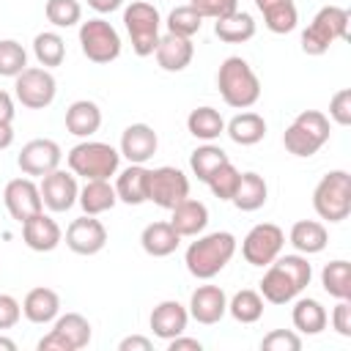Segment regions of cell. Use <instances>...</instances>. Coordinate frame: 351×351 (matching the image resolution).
I'll return each mask as SVG.
<instances>
[{
	"mask_svg": "<svg viewBox=\"0 0 351 351\" xmlns=\"http://www.w3.org/2000/svg\"><path fill=\"white\" fill-rule=\"evenodd\" d=\"M159 148V137L154 126L148 123H129L121 134V156L129 159V165H145Z\"/></svg>",
	"mask_w": 351,
	"mask_h": 351,
	"instance_id": "20",
	"label": "cell"
},
{
	"mask_svg": "<svg viewBox=\"0 0 351 351\" xmlns=\"http://www.w3.org/2000/svg\"><path fill=\"white\" fill-rule=\"evenodd\" d=\"M266 197H269V184H266V178L250 170V173H241L239 186H236V195L230 197V203H233L239 211H258L261 206H266Z\"/></svg>",
	"mask_w": 351,
	"mask_h": 351,
	"instance_id": "32",
	"label": "cell"
},
{
	"mask_svg": "<svg viewBox=\"0 0 351 351\" xmlns=\"http://www.w3.org/2000/svg\"><path fill=\"white\" fill-rule=\"evenodd\" d=\"M151 348H154V343L143 335H129L118 343V351H151Z\"/></svg>",
	"mask_w": 351,
	"mask_h": 351,
	"instance_id": "49",
	"label": "cell"
},
{
	"mask_svg": "<svg viewBox=\"0 0 351 351\" xmlns=\"http://www.w3.org/2000/svg\"><path fill=\"white\" fill-rule=\"evenodd\" d=\"M203 19L208 16V19H222V16H228V14H233V11H239V0H192L189 3Z\"/></svg>",
	"mask_w": 351,
	"mask_h": 351,
	"instance_id": "45",
	"label": "cell"
},
{
	"mask_svg": "<svg viewBox=\"0 0 351 351\" xmlns=\"http://www.w3.org/2000/svg\"><path fill=\"white\" fill-rule=\"evenodd\" d=\"M11 143H14V129H11V123H0V151L8 148Z\"/></svg>",
	"mask_w": 351,
	"mask_h": 351,
	"instance_id": "53",
	"label": "cell"
},
{
	"mask_svg": "<svg viewBox=\"0 0 351 351\" xmlns=\"http://www.w3.org/2000/svg\"><path fill=\"white\" fill-rule=\"evenodd\" d=\"M228 313L239 324H255L263 315V296L252 288H241L228 299Z\"/></svg>",
	"mask_w": 351,
	"mask_h": 351,
	"instance_id": "37",
	"label": "cell"
},
{
	"mask_svg": "<svg viewBox=\"0 0 351 351\" xmlns=\"http://www.w3.org/2000/svg\"><path fill=\"white\" fill-rule=\"evenodd\" d=\"M148 324H151L154 337H159V340L167 343V340H173V337H178V335L186 332L189 310H186L181 302H176V299H165V302H159V304L151 310Z\"/></svg>",
	"mask_w": 351,
	"mask_h": 351,
	"instance_id": "19",
	"label": "cell"
},
{
	"mask_svg": "<svg viewBox=\"0 0 351 351\" xmlns=\"http://www.w3.org/2000/svg\"><path fill=\"white\" fill-rule=\"evenodd\" d=\"M0 351H16V343H14V340H8V337H3V335H0Z\"/></svg>",
	"mask_w": 351,
	"mask_h": 351,
	"instance_id": "54",
	"label": "cell"
},
{
	"mask_svg": "<svg viewBox=\"0 0 351 351\" xmlns=\"http://www.w3.org/2000/svg\"><path fill=\"white\" fill-rule=\"evenodd\" d=\"M184 197H189V178L184 176V170L170 167V165L148 170V200L151 203L170 211Z\"/></svg>",
	"mask_w": 351,
	"mask_h": 351,
	"instance_id": "13",
	"label": "cell"
},
{
	"mask_svg": "<svg viewBox=\"0 0 351 351\" xmlns=\"http://www.w3.org/2000/svg\"><path fill=\"white\" fill-rule=\"evenodd\" d=\"M313 280V266L307 261V255L302 252H291V255H277L269 266L266 274L261 277V296L269 304H288L293 302Z\"/></svg>",
	"mask_w": 351,
	"mask_h": 351,
	"instance_id": "1",
	"label": "cell"
},
{
	"mask_svg": "<svg viewBox=\"0 0 351 351\" xmlns=\"http://www.w3.org/2000/svg\"><path fill=\"white\" fill-rule=\"evenodd\" d=\"M22 315L30 321V324H52L58 315H60V296L58 291L47 288V285H38V288H30L22 299Z\"/></svg>",
	"mask_w": 351,
	"mask_h": 351,
	"instance_id": "23",
	"label": "cell"
},
{
	"mask_svg": "<svg viewBox=\"0 0 351 351\" xmlns=\"http://www.w3.org/2000/svg\"><path fill=\"white\" fill-rule=\"evenodd\" d=\"M200 348H203V343H200L197 337H184V335H178V337L167 340V351H200Z\"/></svg>",
	"mask_w": 351,
	"mask_h": 351,
	"instance_id": "50",
	"label": "cell"
},
{
	"mask_svg": "<svg viewBox=\"0 0 351 351\" xmlns=\"http://www.w3.org/2000/svg\"><path fill=\"white\" fill-rule=\"evenodd\" d=\"M77 203L82 206L85 214L99 217V214L110 211V208L118 203V195H115V186L110 184V178H90V181H85V186L80 189Z\"/></svg>",
	"mask_w": 351,
	"mask_h": 351,
	"instance_id": "29",
	"label": "cell"
},
{
	"mask_svg": "<svg viewBox=\"0 0 351 351\" xmlns=\"http://www.w3.org/2000/svg\"><path fill=\"white\" fill-rule=\"evenodd\" d=\"M291 321H293V329L302 332V335H321L329 324V315H326V307L318 299L304 296V299L293 302Z\"/></svg>",
	"mask_w": 351,
	"mask_h": 351,
	"instance_id": "31",
	"label": "cell"
},
{
	"mask_svg": "<svg viewBox=\"0 0 351 351\" xmlns=\"http://www.w3.org/2000/svg\"><path fill=\"white\" fill-rule=\"evenodd\" d=\"M66 165L74 176H82L85 181L90 178H110L118 173L121 165V151L112 148L110 143L99 140H82L66 154Z\"/></svg>",
	"mask_w": 351,
	"mask_h": 351,
	"instance_id": "5",
	"label": "cell"
},
{
	"mask_svg": "<svg viewBox=\"0 0 351 351\" xmlns=\"http://www.w3.org/2000/svg\"><path fill=\"white\" fill-rule=\"evenodd\" d=\"M189 318H195L203 326L219 324L228 313V296L219 285H197L189 296Z\"/></svg>",
	"mask_w": 351,
	"mask_h": 351,
	"instance_id": "18",
	"label": "cell"
},
{
	"mask_svg": "<svg viewBox=\"0 0 351 351\" xmlns=\"http://www.w3.org/2000/svg\"><path fill=\"white\" fill-rule=\"evenodd\" d=\"M88 5L99 14H110V11H118L123 5V0H88Z\"/></svg>",
	"mask_w": 351,
	"mask_h": 351,
	"instance_id": "52",
	"label": "cell"
},
{
	"mask_svg": "<svg viewBox=\"0 0 351 351\" xmlns=\"http://www.w3.org/2000/svg\"><path fill=\"white\" fill-rule=\"evenodd\" d=\"M258 5V11L263 14V25L277 33V36H285L296 27L299 22V14H296V3L293 0H252Z\"/></svg>",
	"mask_w": 351,
	"mask_h": 351,
	"instance_id": "30",
	"label": "cell"
},
{
	"mask_svg": "<svg viewBox=\"0 0 351 351\" xmlns=\"http://www.w3.org/2000/svg\"><path fill=\"white\" fill-rule=\"evenodd\" d=\"M288 241L302 255H318V252L326 250L329 233H326L324 222H318V219H299V222H293V228L288 233Z\"/></svg>",
	"mask_w": 351,
	"mask_h": 351,
	"instance_id": "26",
	"label": "cell"
},
{
	"mask_svg": "<svg viewBox=\"0 0 351 351\" xmlns=\"http://www.w3.org/2000/svg\"><path fill=\"white\" fill-rule=\"evenodd\" d=\"M186 129L195 140H203V143H214L219 134H225V118L219 110L203 104V107H195L189 115H186Z\"/></svg>",
	"mask_w": 351,
	"mask_h": 351,
	"instance_id": "33",
	"label": "cell"
},
{
	"mask_svg": "<svg viewBox=\"0 0 351 351\" xmlns=\"http://www.w3.org/2000/svg\"><path fill=\"white\" fill-rule=\"evenodd\" d=\"M154 55H156V63L162 71H184L195 58V47H192V38L165 33V36H159Z\"/></svg>",
	"mask_w": 351,
	"mask_h": 351,
	"instance_id": "22",
	"label": "cell"
},
{
	"mask_svg": "<svg viewBox=\"0 0 351 351\" xmlns=\"http://www.w3.org/2000/svg\"><path fill=\"white\" fill-rule=\"evenodd\" d=\"M27 69V49L16 38H0V77H16Z\"/></svg>",
	"mask_w": 351,
	"mask_h": 351,
	"instance_id": "40",
	"label": "cell"
},
{
	"mask_svg": "<svg viewBox=\"0 0 351 351\" xmlns=\"http://www.w3.org/2000/svg\"><path fill=\"white\" fill-rule=\"evenodd\" d=\"M14 93L16 101L27 110H44L55 101L58 93V82L52 77L49 69L44 66H27L22 74L14 77Z\"/></svg>",
	"mask_w": 351,
	"mask_h": 351,
	"instance_id": "10",
	"label": "cell"
},
{
	"mask_svg": "<svg viewBox=\"0 0 351 351\" xmlns=\"http://www.w3.org/2000/svg\"><path fill=\"white\" fill-rule=\"evenodd\" d=\"M22 239L33 252H52L63 241V230L49 214L38 211L22 222Z\"/></svg>",
	"mask_w": 351,
	"mask_h": 351,
	"instance_id": "21",
	"label": "cell"
},
{
	"mask_svg": "<svg viewBox=\"0 0 351 351\" xmlns=\"http://www.w3.org/2000/svg\"><path fill=\"white\" fill-rule=\"evenodd\" d=\"M38 189H41V203L49 208V211H55V214H63V211H69L74 203H77V195H80V186H77V176L69 170H52V173H47V176H41V184H38Z\"/></svg>",
	"mask_w": 351,
	"mask_h": 351,
	"instance_id": "16",
	"label": "cell"
},
{
	"mask_svg": "<svg viewBox=\"0 0 351 351\" xmlns=\"http://www.w3.org/2000/svg\"><path fill=\"white\" fill-rule=\"evenodd\" d=\"M313 208L326 222H343L351 214V176L348 170H329L313 189Z\"/></svg>",
	"mask_w": 351,
	"mask_h": 351,
	"instance_id": "7",
	"label": "cell"
},
{
	"mask_svg": "<svg viewBox=\"0 0 351 351\" xmlns=\"http://www.w3.org/2000/svg\"><path fill=\"white\" fill-rule=\"evenodd\" d=\"M225 134L236 143V145H255L266 137V121L258 112H239L225 123Z\"/></svg>",
	"mask_w": 351,
	"mask_h": 351,
	"instance_id": "34",
	"label": "cell"
},
{
	"mask_svg": "<svg viewBox=\"0 0 351 351\" xmlns=\"http://www.w3.org/2000/svg\"><path fill=\"white\" fill-rule=\"evenodd\" d=\"M239 178H241V173H239L236 165L228 159L225 165H219V167L211 173V178H208L206 184H208V189H211L214 197H219V200H230V197L236 195Z\"/></svg>",
	"mask_w": 351,
	"mask_h": 351,
	"instance_id": "43",
	"label": "cell"
},
{
	"mask_svg": "<svg viewBox=\"0 0 351 351\" xmlns=\"http://www.w3.org/2000/svg\"><path fill=\"white\" fill-rule=\"evenodd\" d=\"M332 329L340 337H351V299H337L332 307Z\"/></svg>",
	"mask_w": 351,
	"mask_h": 351,
	"instance_id": "47",
	"label": "cell"
},
{
	"mask_svg": "<svg viewBox=\"0 0 351 351\" xmlns=\"http://www.w3.org/2000/svg\"><path fill=\"white\" fill-rule=\"evenodd\" d=\"M167 33H176V36H184V38H192L195 33H200L203 27V16L192 8V5H176L170 14H167Z\"/></svg>",
	"mask_w": 351,
	"mask_h": 351,
	"instance_id": "41",
	"label": "cell"
},
{
	"mask_svg": "<svg viewBox=\"0 0 351 351\" xmlns=\"http://www.w3.org/2000/svg\"><path fill=\"white\" fill-rule=\"evenodd\" d=\"M329 134V118L321 110H302L282 132V145L288 154L307 159L326 145Z\"/></svg>",
	"mask_w": 351,
	"mask_h": 351,
	"instance_id": "4",
	"label": "cell"
},
{
	"mask_svg": "<svg viewBox=\"0 0 351 351\" xmlns=\"http://www.w3.org/2000/svg\"><path fill=\"white\" fill-rule=\"evenodd\" d=\"M214 36L225 44H244L255 36V19L247 11H233L222 19H214Z\"/></svg>",
	"mask_w": 351,
	"mask_h": 351,
	"instance_id": "35",
	"label": "cell"
},
{
	"mask_svg": "<svg viewBox=\"0 0 351 351\" xmlns=\"http://www.w3.org/2000/svg\"><path fill=\"white\" fill-rule=\"evenodd\" d=\"M104 244H107V228L93 214H82L71 219V225L66 228V247L77 255H96L104 250Z\"/></svg>",
	"mask_w": 351,
	"mask_h": 351,
	"instance_id": "17",
	"label": "cell"
},
{
	"mask_svg": "<svg viewBox=\"0 0 351 351\" xmlns=\"http://www.w3.org/2000/svg\"><path fill=\"white\" fill-rule=\"evenodd\" d=\"M123 27L132 38V49L137 58L154 55V49L159 44V27H162V16H159L156 5H151L145 0H132L123 8Z\"/></svg>",
	"mask_w": 351,
	"mask_h": 351,
	"instance_id": "8",
	"label": "cell"
},
{
	"mask_svg": "<svg viewBox=\"0 0 351 351\" xmlns=\"http://www.w3.org/2000/svg\"><path fill=\"white\" fill-rule=\"evenodd\" d=\"M115 195L126 206H140L148 200V167L145 165H129L118 173Z\"/></svg>",
	"mask_w": 351,
	"mask_h": 351,
	"instance_id": "28",
	"label": "cell"
},
{
	"mask_svg": "<svg viewBox=\"0 0 351 351\" xmlns=\"http://www.w3.org/2000/svg\"><path fill=\"white\" fill-rule=\"evenodd\" d=\"M44 16L55 27H74L82 19V5L80 0H47Z\"/></svg>",
	"mask_w": 351,
	"mask_h": 351,
	"instance_id": "42",
	"label": "cell"
},
{
	"mask_svg": "<svg viewBox=\"0 0 351 351\" xmlns=\"http://www.w3.org/2000/svg\"><path fill=\"white\" fill-rule=\"evenodd\" d=\"M195 239L197 241H192L186 247V255H184L186 271L197 280H211L236 255V236L228 230H214V233L195 236Z\"/></svg>",
	"mask_w": 351,
	"mask_h": 351,
	"instance_id": "2",
	"label": "cell"
},
{
	"mask_svg": "<svg viewBox=\"0 0 351 351\" xmlns=\"http://www.w3.org/2000/svg\"><path fill=\"white\" fill-rule=\"evenodd\" d=\"M33 55H36L38 66H44V69L60 66V63L66 60V41H63V36L55 33V30L38 33V36L33 38Z\"/></svg>",
	"mask_w": 351,
	"mask_h": 351,
	"instance_id": "38",
	"label": "cell"
},
{
	"mask_svg": "<svg viewBox=\"0 0 351 351\" xmlns=\"http://www.w3.org/2000/svg\"><path fill=\"white\" fill-rule=\"evenodd\" d=\"M60 159H63V151L55 140H47V137H36L30 143L22 145L19 156H16V165L25 176L30 178H41L52 170L60 167Z\"/></svg>",
	"mask_w": 351,
	"mask_h": 351,
	"instance_id": "14",
	"label": "cell"
},
{
	"mask_svg": "<svg viewBox=\"0 0 351 351\" xmlns=\"http://www.w3.org/2000/svg\"><path fill=\"white\" fill-rule=\"evenodd\" d=\"M285 247V233L280 225L274 222H261V225H252L250 233L244 236L241 241V255L250 266H269Z\"/></svg>",
	"mask_w": 351,
	"mask_h": 351,
	"instance_id": "12",
	"label": "cell"
},
{
	"mask_svg": "<svg viewBox=\"0 0 351 351\" xmlns=\"http://www.w3.org/2000/svg\"><path fill=\"white\" fill-rule=\"evenodd\" d=\"M101 126V110L96 101L90 99H77L66 107V132L74 137L88 140L90 134H96Z\"/></svg>",
	"mask_w": 351,
	"mask_h": 351,
	"instance_id": "25",
	"label": "cell"
},
{
	"mask_svg": "<svg viewBox=\"0 0 351 351\" xmlns=\"http://www.w3.org/2000/svg\"><path fill=\"white\" fill-rule=\"evenodd\" d=\"M90 321L80 313H66L55 318L49 335L38 340V351H80L90 343Z\"/></svg>",
	"mask_w": 351,
	"mask_h": 351,
	"instance_id": "11",
	"label": "cell"
},
{
	"mask_svg": "<svg viewBox=\"0 0 351 351\" xmlns=\"http://www.w3.org/2000/svg\"><path fill=\"white\" fill-rule=\"evenodd\" d=\"M80 47L90 63H112L121 55V36L107 19L96 16L80 25Z\"/></svg>",
	"mask_w": 351,
	"mask_h": 351,
	"instance_id": "9",
	"label": "cell"
},
{
	"mask_svg": "<svg viewBox=\"0 0 351 351\" xmlns=\"http://www.w3.org/2000/svg\"><path fill=\"white\" fill-rule=\"evenodd\" d=\"M329 118L337 126H351V88H340L329 99Z\"/></svg>",
	"mask_w": 351,
	"mask_h": 351,
	"instance_id": "46",
	"label": "cell"
},
{
	"mask_svg": "<svg viewBox=\"0 0 351 351\" xmlns=\"http://www.w3.org/2000/svg\"><path fill=\"white\" fill-rule=\"evenodd\" d=\"M22 318V304L11 293H0V329L16 326Z\"/></svg>",
	"mask_w": 351,
	"mask_h": 351,
	"instance_id": "48",
	"label": "cell"
},
{
	"mask_svg": "<svg viewBox=\"0 0 351 351\" xmlns=\"http://www.w3.org/2000/svg\"><path fill=\"white\" fill-rule=\"evenodd\" d=\"M321 285L332 299H351V263L337 258L321 269Z\"/></svg>",
	"mask_w": 351,
	"mask_h": 351,
	"instance_id": "36",
	"label": "cell"
},
{
	"mask_svg": "<svg viewBox=\"0 0 351 351\" xmlns=\"http://www.w3.org/2000/svg\"><path fill=\"white\" fill-rule=\"evenodd\" d=\"M228 162V154L219 148V145H214V143H203V145H197L192 154H189V167H192V176H197V181H208L211 178V173L219 167V165H225Z\"/></svg>",
	"mask_w": 351,
	"mask_h": 351,
	"instance_id": "39",
	"label": "cell"
},
{
	"mask_svg": "<svg viewBox=\"0 0 351 351\" xmlns=\"http://www.w3.org/2000/svg\"><path fill=\"white\" fill-rule=\"evenodd\" d=\"M178 244H181V236L170 222H151L140 233V247L151 258H167L178 250Z\"/></svg>",
	"mask_w": 351,
	"mask_h": 351,
	"instance_id": "27",
	"label": "cell"
},
{
	"mask_svg": "<svg viewBox=\"0 0 351 351\" xmlns=\"http://www.w3.org/2000/svg\"><path fill=\"white\" fill-rule=\"evenodd\" d=\"M176 233L184 239V236H200L208 225V208L206 203L195 200V197H184L181 203H176L170 208V219H167Z\"/></svg>",
	"mask_w": 351,
	"mask_h": 351,
	"instance_id": "24",
	"label": "cell"
},
{
	"mask_svg": "<svg viewBox=\"0 0 351 351\" xmlns=\"http://www.w3.org/2000/svg\"><path fill=\"white\" fill-rule=\"evenodd\" d=\"M14 99L5 93V90H0V123H11L14 121Z\"/></svg>",
	"mask_w": 351,
	"mask_h": 351,
	"instance_id": "51",
	"label": "cell"
},
{
	"mask_svg": "<svg viewBox=\"0 0 351 351\" xmlns=\"http://www.w3.org/2000/svg\"><path fill=\"white\" fill-rule=\"evenodd\" d=\"M263 351H299L302 348V337L291 329H271L269 335H263L261 340Z\"/></svg>",
	"mask_w": 351,
	"mask_h": 351,
	"instance_id": "44",
	"label": "cell"
},
{
	"mask_svg": "<svg viewBox=\"0 0 351 351\" xmlns=\"http://www.w3.org/2000/svg\"><path fill=\"white\" fill-rule=\"evenodd\" d=\"M3 203L8 208V214L22 225L25 219H30L33 214L44 211V203H41V189L38 184L30 178V176H22V178H11L5 184V192H3Z\"/></svg>",
	"mask_w": 351,
	"mask_h": 351,
	"instance_id": "15",
	"label": "cell"
},
{
	"mask_svg": "<svg viewBox=\"0 0 351 351\" xmlns=\"http://www.w3.org/2000/svg\"><path fill=\"white\" fill-rule=\"evenodd\" d=\"M217 88L222 101L233 110H250L261 99V80L252 71V66L239 55L222 60L217 71Z\"/></svg>",
	"mask_w": 351,
	"mask_h": 351,
	"instance_id": "3",
	"label": "cell"
},
{
	"mask_svg": "<svg viewBox=\"0 0 351 351\" xmlns=\"http://www.w3.org/2000/svg\"><path fill=\"white\" fill-rule=\"evenodd\" d=\"M348 19H351V14L346 8H340V5H324L313 16V22L304 27V33H302V52L318 58L335 41L348 38Z\"/></svg>",
	"mask_w": 351,
	"mask_h": 351,
	"instance_id": "6",
	"label": "cell"
}]
</instances>
